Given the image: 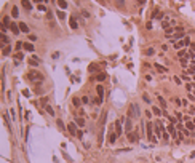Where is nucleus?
Listing matches in <instances>:
<instances>
[{
  "label": "nucleus",
  "instance_id": "obj_29",
  "mask_svg": "<svg viewBox=\"0 0 195 163\" xmlns=\"http://www.w3.org/2000/svg\"><path fill=\"white\" fill-rule=\"evenodd\" d=\"M182 47H184L182 42H174V48H176V50H179V48H182Z\"/></svg>",
  "mask_w": 195,
  "mask_h": 163
},
{
  "label": "nucleus",
  "instance_id": "obj_47",
  "mask_svg": "<svg viewBox=\"0 0 195 163\" xmlns=\"http://www.w3.org/2000/svg\"><path fill=\"white\" fill-rule=\"evenodd\" d=\"M190 50H192V51H195V43H190Z\"/></svg>",
  "mask_w": 195,
  "mask_h": 163
},
{
  "label": "nucleus",
  "instance_id": "obj_10",
  "mask_svg": "<svg viewBox=\"0 0 195 163\" xmlns=\"http://www.w3.org/2000/svg\"><path fill=\"white\" fill-rule=\"evenodd\" d=\"M155 69H157L158 72H162V74H166V72H168V69L165 67V66H162V64H157V63H155Z\"/></svg>",
  "mask_w": 195,
  "mask_h": 163
},
{
  "label": "nucleus",
  "instance_id": "obj_7",
  "mask_svg": "<svg viewBox=\"0 0 195 163\" xmlns=\"http://www.w3.org/2000/svg\"><path fill=\"white\" fill-rule=\"evenodd\" d=\"M10 29H11V32H13V34H16V35L21 32V29H19V24H16V22H11Z\"/></svg>",
  "mask_w": 195,
  "mask_h": 163
},
{
  "label": "nucleus",
  "instance_id": "obj_37",
  "mask_svg": "<svg viewBox=\"0 0 195 163\" xmlns=\"http://www.w3.org/2000/svg\"><path fill=\"white\" fill-rule=\"evenodd\" d=\"M82 102H83V104H88V102H90V98L83 96V98H82Z\"/></svg>",
  "mask_w": 195,
  "mask_h": 163
},
{
  "label": "nucleus",
  "instance_id": "obj_14",
  "mask_svg": "<svg viewBox=\"0 0 195 163\" xmlns=\"http://www.w3.org/2000/svg\"><path fill=\"white\" fill-rule=\"evenodd\" d=\"M98 96H99L101 99H104V86H102V85H98Z\"/></svg>",
  "mask_w": 195,
  "mask_h": 163
},
{
  "label": "nucleus",
  "instance_id": "obj_48",
  "mask_svg": "<svg viewBox=\"0 0 195 163\" xmlns=\"http://www.w3.org/2000/svg\"><path fill=\"white\" fill-rule=\"evenodd\" d=\"M117 3H118L120 6H123V0H117Z\"/></svg>",
  "mask_w": 195,
  "mask_h": 163
},
{
  "label": "nucleus",
  "instance_id": "obj_25",
  "mask_svg": "<svg viewBox=\"0 0 195 163\" xmlns=\"http://www.w3.org/2000/svg\"><path fill=\"white\" fill-rule=\"evenodd\" d=\"M11 15L15 16V18H18V15H19V10H18V6H13V10H11Z\"/></svg>",
  "mask_w": 195,
  "mask_h": 163
},
{
  "label": "nucleus",
  "instance_id": "obj_51",
  "mask_svg": "<svg viewBox=\"0 0 195 163\" xmlns=\"http://www.w3.org/2000/svg\"><path fill=\"white\" fill-rule=\"evenodd\" d=\"M43 2H48V0H43Z\"/></svg>",
  "mask_w": 195,
  "mask_h": 163
},
{
  "label": "nucleus",
  "instance_id": "obj_1",
  "mask_svg": "<svg viewBox=\"0 0 195 163\" xmlns=\"http://www.w3.org/2000/svg\"><path fill=\"white\" fill-rule=\"evenodd\" d=\"M27 79L31 80V82H34V83H40L43 80V75L38 70H29L27 72Z\"/></svg>",
  "mask_w": 195,
  "mask_h": 163
},
{
  "label": "nucleus",
  "instance_id": "obj_3",
  "mask_svg": "<svg viewBox=\"0 0 195 163\" xmlns=\"http://www.w3.org/2000/svg\"><path fill=\"white\" fill-rule=\"evenodd\" d=\"M67 130L70 131V134H74V136H79V130H77V123H69L67 125Z\"/></svg>",
  "mask_w": 195,
  "mask_h": 163
},
{
  "label": "nucleus",
  "instance_id": "obj_43",
  "mask_svg": "<svg viewBox=\"0 0 195 163\" xmlns=\"http://www.w3.org/2000/svg\"><path fill=\"white\" fill-rule=\"evenodd\" d=\"M162 136H163L165 139H169V134H168V133H166V131H163V134H162Z\"/></svg>",
  "mask_w": 195,
  "mask_h": 163
},
{
  "label": "nucleus",
  "instance_id": "obj_22",
  "mask_svg": "<svg viewBox=\"0 0 195 163\" xmlns=\"http://www.w3.org/2000/svg\"><path fill=\"white\" fill-rule=\"evenodd\" d=\"M125 126H126V131H128V133L131 131L133 126H131V118H130V117H126V125H125Z\"/></svg>",
  "mask_w": 195,
  "mask_h": 163
},
{
  "label": "nucleus",
  "instance_id": "obj_39",
  "mask_svg": "<svg viewBox=\"0 0 195 163\" xmlns=\"http://www.w3.org/2000/svg\"><path fill=\"white\" fill-rule=\"evenodd\" d=\"M38 10H40V11H47V6L40 3V5H38Z\"/></svg>",
  "mask_w": 195,
  "mask_h": 163
},
{
  "label": "nucleus",
  "instance_id": "obj_28",
  "mask_svg": "<svg viewBox=\"0 0 195 163\" xmlns=\"http://www.w3.org/2000/svg\"><path fill=\"white\" fill-rule=\"evenodd\" d=\"M56 15H58L59 19H64V18H66V13H64V11H61V10H58V13H56Z\"/></svg>",
  "mask_w": 195,
  "mask_h": 163
},
{
  "label": "nucleus",
  "instance_id": "obj_31",
  "mask_svg": "<svg viewBox=\"0 0 195 163\" xmlns=\"http://www.w3.org/2000/svg\"><path fill=\"white\" fill-rule=\"evenodd\" d=\"M158 101H160V104H162V107L165 109V107H166V102H165V99L162 98V96H158Z\"/></svg>",
  "mask_w": 195,
  "mask_h": 163
},
{
  "label": "nucleus",
  "instance_id": "obj_30",
  "mask_svg": "<svg viewBox=\"0 0 195 163\" xmlns=\"http://www.w3.org/2000/svg\"><path fill=\"white\" fill-rule=\"evenodd\" d=\"M182 43H184V47H190V40H189V37H184Z\"/></svg>",
  "mask_w": 195,
  "mask_h": 163
},
{
  "label": "nucleus",
  "instance_id": "obj_32",
  "mask_svg": "<svg viewBox=\"0 0 195 163\" xmlns=\"http://www.w3.org/2000/svg\"><path fill=\"white\" fill-rule=\"evenodd\" d=\"M153 18H162V13H160V10H158V8L153 11Z\"/></svg>",
  "mask_w": 195,
  "mask_h": 163
},
{
  "label": "nucleus",
  "instance_id": "obj_50",
  "mask_svg": "<svg viewBox=\"0 0 195 163\" xmlns=\"http://www.w3.org/2000/svg\"><path fill=\"white\" fill-rule=\"evenodd\" d=\"M35 2H37V3H40V2H42V0H35Z\"/></svg>",
  "mask_w": 195,
  "mask_h": 163
},
{
  "label": "nucleus",
  "instance_id": "obj_16",
  "mask_svg": "<svg viewBox=\"0 0 195 163\" xmlns=\"http://www.w3.org/2000/svg\"><path fill=\"white\" fill-rule=\"evenodd\" d=\"M115 133L120 136V133H121V121H120V120L115 121Z\"/></svg>",
  "mask_w": 195,
  "mask_h": 163
},
{
  "label": "nucleus",
  "instance_id": "obj_24",
  "mask_svg": "<svg viewBox=\"0 0 195 163\" xmlns=\"http://www.w3.org/2000/svg\"><path fill=\"white\" fill-rule=\"evenodd\" d=\"M58 5L61 6V8H67V2H66V0H58Z\"/></svg>",
  "mask_w": 195,
  "mask_h": 163
},
{
  "label": "nucleus",
  "instance_id": "obj_46",
  "mask_svg": "<svg viewBox=\"0 0 195 163\" xmlns=\"http://www.w3.org/2000/svg\"><path fill=\"white\" fill-rule=\"evenodd\" d=\"M79 104H80V101L77 99V98H75V99H74V105H79Z\"/></svg>",
  "mask_w": 195,
  "mask_h": 163
},
{
  "label": "nucleus",
  "instance_id": "obj_4",
  "mask_svg": "<svg viewBox=\"0 0 195 163\" xmlns=\"http://www.w3.org/2000/svg\"><path fill=\"white\" fill-rule=\"evenodd\" d=\"M174 32H176V34H178V32H182V29H181V27H168V29L165 31V34H166V37L169 38V35L174 34Z\"/></svg>",
  "mask_w": 195,
  "mask_h": 163
},
{
  "label": "nucleus",
  "instance_id": "obj_40",
  "mask_svg": "<svg viewBox=\"0 0 195 163\" xmlns=\"http://www.w3.org/2000/svg\"><path fill=\"white\" fill-rule=\"evenodd\" d=\"M58 126H59V128H61V130H64V123H63V121H61V120H58Z\"/></svg>",
  "mask_w": 195,
  "mask_h": 163
},
{
  "label": "nucleus",
  "instance_id": "obj_36",
  "mask_svg": "<svg viewBox=\"0 0 195 163\" xmlns=\"http://www.w3.org/2000/svg\"><path fill=\"white\" fill-rule=\"evenodd\" d=\"M162 26H163L165 29H168V26H169V21H168V19H165V21L162 22Z\"/></svg>",
  "mask_w": 195,
  "mask_h": 163
},
{
  "label": "nucleus",
  "instance_id": "obj_27",
  "mask_svg": "<svg viewBox=\"0 0 195 163\" xmlns=\"http://www.w3.org/2000/svg\"><path fill=\"white\" fill-rule=\"evenodd\" d=\"M185 126H187V130H194V128H195V123H194V121H187V123H185Z\"/></svg>",
  "mask_w": 195,
  "mask_h": 163
},
{
  "label": "nucleus",
  "instance_id": "obj_8",
  "mask_svg": "<svg viewBox=\"0 0 195 163\" xmlns=\"http://www.w3.org/2000/svg\"><path fill=\"white\" fill-rule=\"evenodd\" d=\"M128 141L130 142H137V134L136 133H133V131H130L128 133Z\"/></svg>",
  "mask_w": 195,
  "mask_h": 163
},
{
  "label": "nucleus",
  "instance_id": "obj_20",
  "mask_svg": "<svg viewBox=\"0 0 195 163\" xmlns=\"http://www.w3.org/2000/svg\"><path fill=\"white\" fill-rule=\"evenodd\" d=\"M75 123H77V126H80V128H82V126H85V120L82 118V117H77Z\"/></svg>",
  "mask_w": 195,
  "mask_h": 163
},
{
  "label": "nucleus",
  "instance_id": "obj_26",
  "mask_svg": "<svg viewBox=\"0 0 195 163\" xmlns=\"http://www.w3.org/2000/svg\"><path fill=\"white\" fill-rule=\"evenodd\" d=\"M45 109H47V112L50 114V115H54V110H53L51 105H45Z\"/></svg>",
  "mask_w": 195,
  "mask_h": 163
},
{
  "label": "nucleus",
  "instance_id": "obj_2",
  "mask_svg": "<svg viewBox=\"0 0 195 163\" xmlns=\"http://www.w3.org/2000/svg\"><path fill=\"white\" fill-rule=\"evenodd\" d=\"M152 130H153V123L147 121V123H146V131H147V137H149V139H150L152 142H155V141H157V137H155V136L152 134Z\"/></svg>",
  "mask_w": 195,
  "mask_h": 163
},
{
  "label": "nucleus",
  "instance_id": "obj_38",
  "mask_svg": "<svg viewBox=\"0 0 195 163\" xmlns=\"http://www.w3.org/2000/svg\"><path fill=\"white\" fill-rule=\"evenodd\" d=\"M3 43H8V37L5 35H2V47H3Z\"/></svg>",
  "mask_w": 195,
  "mask_h": 163
},
{
  "label": "nucleus",
  "instance_id": "obj_35",
  "mask_svg": "<svg viewBox=\"0 0 195 163\" xmlns=\"http://www.w3.org/2000/svg\"><path fill=\"white\" fill-rule=\"evenodd\" d=\"M146 54H147V56H152L153 54V48H147V50H146Z\"/></svg>",
  "mask_w": 195,
  "mask_h": 163
},
{
  "label": "nucleus",
  "instance_id": "obj_34",
  "mask_svg": "<svg viewBox=\"0 0 195 163\" xmlns=\"http://www.w3.org/2000/svg\"><path fill=\"white\" fill-rule=\"evenodd\" d=\"M181 66H182V67H187V59H185V58H182V59H181Z\"/></svg>",
  "mask_w": 195,
  "mask_h": 163
},
{
  "label": "nucleus",
  "instance_id": "obj_41",
  "mask_svg": "<svg viewBox=\"0 0 195 163\" xmlns=\"http://www.w3.org/2000/svg\"><path fill=\"white\" fill-rule=\"evenodd\" d=\"M29 38H31L32 42H34V40H37V35H34V34H31V35H29Z\"/></svg>",
  "mask_w": 195,
  "mask_h": 163
},
{
  "label": "nucleus",
  "instance_id": "obj_45",
  "mask_svg": "<svg viewBox=\"0 0 195 163\" xmlns=\"http://www.w3.org/2000/svg\"><path fill=\"white\" fill-rule=\"evenodd\" d=\"M142 98H144V101H146V102H150V99H149V96H147V95H144Z\"/></svg>",
  "mask_w": 195,
  "mask_h": 163
},
{
  "label": "nucleus",
  "instance_id": "obj_12",
  "mask_svg": "<svg viewBox=\"0 0 195 163\" xmlns=\"http://www.w3.org/2000/svg\"><path fill=\"white\" fill-rule=\"evenodd\" d=\"M11 26V22H10V18H8V16H5V18H3V19H2V27H10Z\"/></svg>",
  "mask_w": 195,
  "mask_h": 163
},
{
  "label": "nucleus",
  "instance_id": "obj_33",
  "mask_svg": "<svg viewBox=\"0 0 195 163\" xmlns=\"http://www.w3.org/2000/svg\"><path fill=\"white\" fill-rule=\"evenodd\" d=\"M178 56H179V58L182 59L184 56H187V51H185V50H182V51H179V53H178Z\"/></svg>",
  "mask_w": 195,
  "mask_h": 163
},
{
  "label": "nucleus",
  "instance_id": "obj_17",
  "mask_svg": "<svg viewBox=\"0 0 195 163\" xmlns=\"http://www.w3.org/2000/svg\"><path fill=\"white\" fill-rule=\"evenodd\" d=\"M29 64H31V66H34V67H37L40 63H38V59H37V58H31V59H29Z\"/></svg>",
  "mask_w": 195,
  "mask_h": 163
},
{
  "label": "nucleus",
  "instance_id": "obj_44",
  "mask_svg": "<svg viewBox=\"0 0 195 163\" xmlns=\"http://www.w3.org/2000/svg\"><path fill=\"white\" fill-rule=\"evenodd\" d=\"M189 72H190V74H195V66H192V67L189 69Z\"/></svg>",
  "mask_w": 195,
  "mask_h": 163
},
{
  "label": "nucleus",
  "instance_id": "obj_9",
  "mask_svg": "<svg viewBox=\"0 0 195 163\" xmlns=\"http://www.w3.org/2000/svg\"><path fill=\"white\" fill-rule=\"evenodd\" d=\"M21 5H22V8H26L27 11H31V10H32V3L29 2V0H22Z\"/></svg>",
  "mask_w": 195,
  "mask_h": 163
},
{
  "label": "nucleus",
  "instance_id": "obj_23",
  "mask_svg": "<svg viewBox=\"0 0 195 163\" xmlns=\"http://www.w3.org/2000/svg\"><path fill=\"white\" fill-rule=\"evenodd\" d=\"M115 141H117V133H112L111 136H109V142H111V144H114Z\"/></svg>",
  "mask_w": 195,
  "mask_h": 163
},
{
  "label": "nucleus",
  "instance_id": "obj_6",
  "mask_svg": "<svg viewBox=\"0 0 195 163\" xmlns=\"http://www.w3.org/2000/svg\"><path fill=\"white\" fill-rule=\"evenodd\" d=\"M69 26L72 27V29H77V27H79V22H77V18H75V16H70V19H69Z\"/></svg>",
  "mask_w": 195,
  "mask_h": 163
},
{
  "label": "nucleus",
  "instance_id": "obj_49",
  "mask_svg": "<svg viewBox=\"0 0 195 163\" xmlns=\"http://www.w3.org/2000/svg\"><path fill=\"white\" fill-rule=\"evenodd\" d=\"M137 2H139V3H146V0H137Z\"/></svg>",
  "mask_w": 195,
  "mask_h": 163
},
{
  "label": "nucleus",
  "instance_id": "obj_5",
  "mask_svg": "<svg viewBox=\"0 0 195 163\" xmlns=\"http://www.w3.org/2000/svg\"><path fill=\"white\" fill-rule=\"evenodd\" d=\"M88 70H90V72H98V74H99V72H101V67H99V64L93 63V64H90V66H88Z\"/></svg>",
  "mask_w": 195,
  "mask_h": 163
},
{
  "label": "nucleus",
  "instance_id": "obj_11",
  "mask_svg": "<svg viewBox=\"0 0 195 163\" xmlns=\"http://www.w3.org/2000/svg\"><path fill=\"white\" fill-rule=\"evenodd\" d=\"M152 112H153L157 117H162V115H163V110H162L160 107H157V105H153V107H152Z\"/></svg>",
  "mask_w": 195,
  "mask_h": 163
},
{
  "label": "nucleus",
  "instance_id": "obj_18",
  "mask_svg": "<svg viewBox=\"0 0 195 163\" xmlns=\"http://www.w3.org/2000/svg\"><path fill=\"white\" fill-rule=\"evenodd\" d=\"M168 131H169V134L173 137H176V128H174L173 125H168Z\"/></svg>",
  "mask_w": 195,
  "mask_h": 163
},
{
  "label": "nucleus",
  "instance_id": "obj_15",
  "mask_svg": "<svg viewBox=\"0 0 195 163\" xmlns=\"http://www.w3.org/2000/svg\"><path fill=\"white\" fill-rule=\"evenodd\" d=\"M105 79H107V74H104V72H99V74L96 75V80L98 82H104Z\"/></svg>",
  "mask_w": 195,
  "mask_h": 163
},
{
  "label": "nucleus",
  "instance_id": "obj_19",
  "mask_svg": "<svg viewBox=\"0 0 195 163\" xmlns=\"http://www.w3.org/2000/svg\"><path fill=\"white\" fill-rule=\"evenodd\" d=\"M19 29H21V32H29V27L26 22H19Z\"/></svg>",
  "mask_w": 195,
  "mask_h": 163
},
{
  "label": "nucleus",
  "instance_id": "obj_42",
  "mask_svg": "<svg viewBox=\"0 0 195 163\" xmlns=\"http://www.w3.org/2000/svg\"><path fill=\"white\" fill-rule=\"evenodd\" d=\"M174 82H176V83H178V85H181V83H182V82H181V79H179V77H174Z\"/></svg>",
  "mask_w": 195,
  "mask_h": 163
},
{
  "label": "nucleus",
  "instance_id": "obj_21",
  "mask_svg": "<svg viewBox=\"0 0 195 163\" xmlns=\"http://www.w3.org/2000/svg\"><path fill=\"white\" fill-rule=\"evenodd\" d=\"M24 50H27V51H34L35 47H34L32 43H24Z\"/></svg>",
  "mask_w": 195,
  "mask_h": 163
},
{
  "label": "nucleus",
  "instance_id": "obj_13",
  "mask_svg": "<svg viewBox=\"0 0 195 163\" xmlns=\"http://www.w3.org/2000/svg\"><path fill=\"white\" fill-rule=\"evenodd\" d=\"M10 53H11V47H8V45L2 47V54H3V56H8Z\"/></svg>",
  "mask_w": 195,
  "mask_h": 163
}]
</instances>
